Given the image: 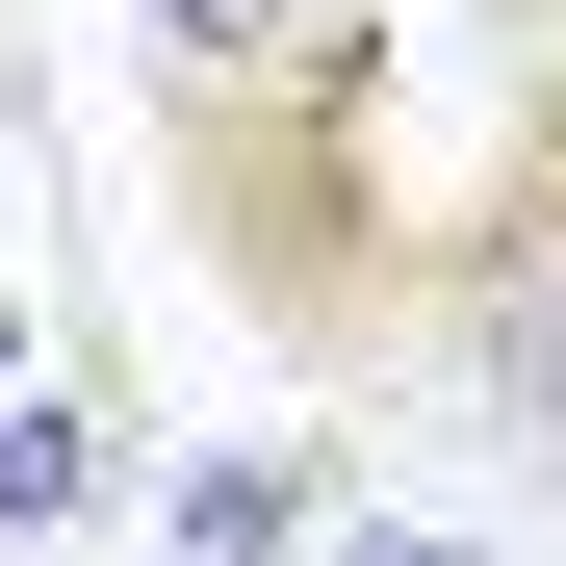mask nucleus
Listing matches in <instances>:
<instances>
[{
    "mask_svg": "<svg viewBox=\"0 0 566 566\" xmlns=\"http://www.w3.org/2000/svg\"><path fill=\"white\" fill-rule=\"evenodd\" d=\"M412 360L515 463H566V52L490 104V155L438 180V258H412Z\"/></svg>",
    "mask_w": 566,
    "mask_h": 566,
    "instance_id": "f03ea898",
    "label": "nucleus"
},
{
    "mask_svg": "<svg viewBox=\"0 0 566 566\" xmlns=\"http://www.w3.org/2000/svg\"><path fill=\"white\" fill-rule=\"evenodd\" d=\"M129 27H155V77H232V52H283V27H310V0H129Z\"/></svg>",
    "mask_w": 566,
    "mask_h": 566,
    "instance_id": "7ed1b4c3",
    "label": "nucleus"
},
{
    "mask_svg": "<svg viewBox=\"0 0 566 566\" xmlns=\"http://www.w3.org/2000/svg\"><path fill=\"white\" fill-rule=\"evenodd\" d=\"M155 207L207 232V283L258 310V360L283 387H387L412 360V258H438V207L387 180V27H283V52H232V77H155Z\"/></svg>",
    "mask_w": 566,
    "mask_h": 566,
    "instance_id": "f257e3e1",
    "label": "nucleus"
},
{
    "mask_svg": "<svg viewBox=\"0 0 566 566\" xmlns=\"http://www.w3.org/2000/svg\"><path fill=\"white\" fill-rule=\"evenodd\" d=\"M310 566H490V541H438V515H335Z\"/></svg>",
    "mask_w": 566,
    "mask_h": 566,
    "instance_id": "20e7f679",
    "label": "nucleus"
}]
</instances>
